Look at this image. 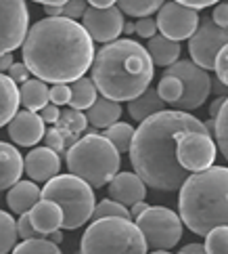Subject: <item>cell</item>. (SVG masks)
Here are the masks:
<instances>
[{
	"instance_id": "34",
	"label": "cell",
	"mask_w": 228,
	"mask_h": 254,
	"mask_svg": "<svg viewBox=\"0 0 228 254\" xmlns=\"http://www.w3.org/2000/svg\"><path fill=\"white\" fill-rule=\"evenodd\" d=\"M11 254H63L57 244L48 242L46 238L40 240H27V242H19L17 246L11 250Z\"/></svg>"
},
{
	"instance_id": "48",
	"label": "cell",
	"mask_w": 228,
	"mask_h": 254,
	"mask_svg": "<svg viewBox=\"0 0 228 254\" xmlns=\"http://www.w3.org/2000/svg\"><path fill=\"white\" fill-rule=\"evenodd\" d=\"M13 53H6V55H0V74H4V71L13 65Z\"/></svg>"
},
{
	"instance_id": "24",
	"label": "cell",
	"mask_w": 228,
	"mask_h": 254,
	"mask_svg": "<svg viewBox=\"0 0 228 254\" xmlns=\"http://www.w3.org/2000/svg\"><path fill=\"white\" fill-rule=\"evenodd\" d=\"M19 105L25 107V112L38 114L42 107L48 105V84L38 78H30L19 88Z\"/></svg>"
},
{
	"instance_id": "10",
	"label": "cell",
	"mask_w": 228,
	"mask_h": 254,
	"mask_svg": "<svg viewBox=\"0 0 228 254\" xmlns=\"http://www.w3.org/2000/svg\"><path fill=\"white\" fill-rule=\"evenodd\" d=\"M228 47V30L218 28L212 17H201L195 34L188 38L190 61L201 69H214L218 53Z\"/></svg>"
},
{
	"instance_id": "14",
	"label": "cell",
	"mask_w": 228,
	"mask_h": 254,
	"mask_svg": "<svg viewBox=\"0 0 228 254\" xmlns=\"http://www.w3.org/2000/svg\"><path fill=\"white\" fill-rule=\"evenodd\" d=\"M124 15L117 6L109 8H92L88 6L84 15H82V28L90 36L92 42H113L120 38V34L124 32Z\"/></svg>"
},
{
	"instance_id": "37",
	"label": "cell",
	"mask_w": 228,
	"mask_h": 254,
	"mask_svg": "<svg viewBox=\"0 0 228 254\" xmlns=\"http://www.w3.org/2000/svg\"><path fill=\"white\" fill-rule=\"evenodd\" d=\"M48 103L52 105H67L69 103V84H52L48 88Z\"/></svg>"
},
{
	"instance_id": "51",
	"label": "cell",
	"mask_w": 228,
	"mask_h": 254,
	"mask_svg": "<svg viewBox=\"0 0 228 254\" xmlns=\"http://www.w3.org/2000/svg\"><path fill=\"white\" fill-rule=\"evenodd\" d=\"M46 240H48V242H52V244H57V246H59V244L63 242V231H61V229H57V231L48 233V235H46Z\"/></svg>"
},
{
	"instance_id": "21",
	"label": "cell",
	"mask_w": 228,
	"mask_h": 254,
	"mask_svg": "<svg viewBox=\"0 0 228 254\" xmlns=\"http://www.w3.org/2000/svg\"><path fill=\"white\" fill-rule=\"evenodd\" d=\"M144 49H147L153 65H161V67H170L172 63H176L182 53L180 42L170 40L161 34H155L153 38H149V44Z\"/></svg>"
},
{
	"instance_id": "50",
	"label": "cell",
	"mask_w": 228,
	"mask_h": 254,
	"mask_svg": "<svg viewBox=\"0 0 228 254\" xmlns=\"http://www.w3.org/2000/svg\"><path fill=\"white\" fill-rule=\"evenodd\" d=\"M86 2H90L92 8H109V6H115L117 0H86Z\"/></svg>"
},
{
	"instance_id": "52",
	"label": "cell",
	"mask_w": 228,
	"mask_h": 254,
	"mask_svg": "<svg viewBox=\"0 0 228 254\" xmlns=\"http://www.w3.org/2000/svg\"><path fill=\"white\" fill-rule=\"evenodd\" d=\"M34 2H40L44 6H61V4H65L67 0H34Z\"/></svg>"
},
{
	"instance_id": "36",
	"label": "cell",
	"mask_w": 228,
	"mask_h": 254,
	"mask_svg": "<svg viewBox=\"0 0 228 254\" xmlns=\"http://www.w3.org/2000/svg\"><path fill=\"white\" fill-rule=\"evenodd\" d=\"M15 227H17V238H21V242H27V240H40V238H42V235L32 227L30 219H27V212L19 216V221H15Z\"/></svg>"
},
{
	"instance_id": "32",
	"label": "cell",
	"mask_w": 228,
	"mask_h": 254,
	"mask_svg": "<svg viewBox=\"0 0 228 254\" xmlns=\"http://www.w3.org/2000/svg\"><path fill=\"white\" fill-rule=\"evenodd\" d=\"M92 221H98V219H126V221H132L130 212L128 208L113 202V199H101L98 204H94V210H92Z\"/></svg>"
},
{
	"instance_id": "22",
	"label": "cell",
	"mask_w": 228,
	"mask_h": 254,
	"mask_svg": "<svg viewBox=\"0 0 228 254\" xmlns=\"http://www.w3.org/2000/svg\"><path fill=\"white\" fill-rule=\"evenodd\" d=\"M122 107L120 103L109 101L105 97H96V101L86 110V122L94 128H109L111 124L120 122Z\"/></svg>"
},
{
	"instance_id": "43",
	"label": "cell",
	"mask_w": 228,
	"mask_h": 254,
	"mask_svg": "<svg viewBox=\"0 0 228 254\" xmlns=\"http://www.w3.org/2000/svg\"><path fill=\"white\" fill-rule=\"evenodd\" d=\"M40 120L44 122V124H57V120H59V116H61V110L57 105H52V103H48L46 107H42L40 110Z\"/></svg>"
},
{
	"instance_id": "1",
	"label": "cell",
	"mask_w": 228,
	"mask_h": 254,
	"mask_svg": "<svg viewBox=\"0 0 228 254\" xmlns=\"http://www.w3.org/2000/svg\"><path fill=\"white\" fill-rule=\"evenodd\" d=\"M184 132H205L203 122L178 110H163L134 130L128 156L134 175L155 191H178L188 172L176 160V143ZM207 134V132H205Z\"/></svg>"
},
{
	"instance_id": "4",
	"label": "cell",
	"mask_w": 228,
	"mask_h": 254,
	"mask_svg": "<svg viewBox=\"0 0 228 254\" xmlns=\"http://www.w3.org/2000/svg\"><path fill=\"white\" fill-rule=\"evenodd\" d=\"M178 216L195 235H205L228 221V170L212 166L193 172L180 185Z\"/></svg>"
},
{
	"instance_id": "31",
	"label": "cell",
	"mask_w": 228,
	"mask_h": 254,
	"mask_svg": "<svg viewBox=\"0 0 228 254\" xmlns=\"http://www.w3.org/2000/svg\"><path fill=\"white\" fill-rule=\"evenodd\" d=\"M15 246H17L15 219L8 212L0 210V254H11Z\"/></svg>"
},
{
	"instance_id": "27",
	"label": "cell",
	"mask_w": 228,
	"mask_h": 254,
	"mask_svg": "<svg viewBox=\"0 0 228 254\" xmlns=\"http://www.w3.org/2000/svg\"><path fill=\"white\" fill-rule=\"evenodd\" d=\"M96 97H98V93L90 78L82 76V78L74 80V82H69V103L67 105L71 110H76V112L88 110V107L96 101Z\"/></svg>"
},
{
	"instance_id": "5",
	"label": "cell",
	"mask_w": 228,
	"mask_h": 254,
	"mask_svg": "<svg viewBox=\"0 0 228 254\" xmlns=\"http://www.w3.org/2000/svg\"><path fill=\"white\" fill-rule=\"evenodd\" d=\"M69 175L82 179L92 189H101L120 172L122 158L101 132L84 134L65 151Z\"/></svg>"
},
{
	"instance_id": "26",
	"label": "cell",
	"mask_w": 228,
	"mask_h": 254,
	"mask_svg": "<svg viewBox=\"0 0 228 254\" xmlns=\"http://www.w3.org/2000/svg\"><path fill=\"white\" fill-rule=\"evenodd\" d=\"M54 128L61 132V137H63V141H65V145H69V147H71V145L80 139V134L88 128V122H86V116L82 112L65 110V112H61Z\"/></svg>"
},
{
	"instance_id": "17",
	"label": "cell",
	"mask_w": 228,
	"mask_h": 254,
	"mask_svg": "<svg viewBox=\"0 0 228 254\" xmlns=\"http://www.w3.org/2000/svg\"><path fill=\"white\" fill-rule=\"evenodd\" d=\"M109 187V199L122 204V206H134L144 202L147 197V185L134 175V172H117V175L107 183Z\"/></svg>"
},
{
	"instance_id": "19",
	"label": "cell",
	"mask_w": 228,
	"mask_h": 254,
	"mask_svg": "<svg viewBox=\"0 0 228 254\" xmlns=\"http://www.w3.org/2000/svg\"><path fill=\"white\" fill-rule=\"evenodd\" d=\"M23 175V156L11 143L0 141V191L11 189Z\"/></svg>"
},
{
	"instance_id": "7",
	"label": "cell",
	"mask_w": 228,
	"mask_h": 254,
	"mask_svg": "<svg viewBox=\"0 0 228 254\" xmlns=\"http://www.w3.org/2000/svg\"><path fill=\"white\" fill-rule=\"evenodd\" d=\"M40 199H50L63 212L61 229L74 231L90 221L94 210V191L82 179L74 175H57L44 183L40 189Z\"/></svg>"
},
{
	"instance_id": "15",
	"label": "cell",
	"mask_w": 228,
	"mask_h": 254,
	"mask_svg": "<svg viewBox=\"0 0 228 254\" xmlns=\"http://www.w3.org/2000/svg\"><path fill=\"white\" fill-rule=\"evenodd\" d=\"M61 170V156L48 147H34L23 158V172L34 183H46Z\"/></svg>"
},
{
	"instance_id": "3",
	"label": "cell",
	"mask_w": 228,
	"mask_h": 254,
	"mask_svg": "<svg viewBox=\"0 0 228 254\" xmlns=\"http://www.w3.org/2000/svg\"><path fill=\"white\" fill-rule=\"evenodd\" d=\"M155 65L140 42L124 38L103 44L90 63V80L109 101H132L153 82Z\"/></svg>"
},
{
	"instance_id": "41",
	"label": "cell",
	"mask_w": 228,
	"mask_h": 254,
	"mask_svg": "<svg viewBox=\"0 0 228 254\" xmlns=\"http://www.w3.org/2000/svg\"><path fill=\"white\" fill-rule=\"evenodd\" d=\"M214 69H216V74H218L216 78L220 80L222 84H226L228 82V47L218 53L216 63H214Z\"/></svg>"
},
{
	"instance_id": "2",
	"label": "cell",
	"mask_w": 228,
	"mask_h": 254,
	"mask_svg": "<svg viewBox=\"0 0 228 254\" xmlns=\"http://www.w3.org/2000/svg\"><path fill=\"white\" fill-rule=\"evenodd\" d=\"M21 51L23 65L34 78L50 84H69L90 69L94 42L78 21L46 17L27 30Z\"/></svg>"
},
{
	"instance_id": "54",
	"label": "cell",
	"mask_w": 228,
	"mask_h": 254,
	"mask_svg": "<svg viewBox=\"0 0 228 254\" xmlns=\"http://www.w3.org/2000/svg\"><path fill=\"white\" fill-rule=\"evenodd\" d=\"M166 254H170V252H166Z\"/></svg>"
},
{
	"instance_id": "16",
	"label": "cell",
	"mask_w": 228,
	"mask_h": 254,
	"mask_svg": "<svg viewBox=\"0 0 228 254\" xmlns=\"http://www.w3.org/2000/svg\"><path fill=\"white\" fill-rule=\"evenodd\" d=\"M6 126H8V137H11V141L15 145H21V147L38 145L44 139V132H46L40 116L34 112H17Z\"/></svg>"
},
{
	"instance_id": "11",
	"label": "cell",
	"mask_w": 228,
	"mask_h": 254,
	"mask_svg": "<svg viewBox=\"0 0 228 254\" xmlns=\"http://www.w3.org/2000/svg\"><path fill=\"white\" fill-rule=\"evenodd\" d=\"M30 30L25 0H0V55L17 51Z\"/></svg>"
},
{
	"instance_id": "49",
	"label": "cell",
	"mask_w": 228,
	"mask_h": 254,
	"mask_svg": "<svg viewBox=\"0 0 228 254\" xmlns=\"http://www.w3.org/2000/svg\"><path fill=\"white\" fill-rule=\"evenodd\" d=\"M147 208H149V204H147V202H138V204L130 206V210H128V212H130L132 219H136V216H140L144 210H147Z\"/></svg>"
},
{
	"instance_id": "6",
	"label": "cell",
	"mask_w": 228,
	"mask_h": 254,
	"mask_svg": "<svg viewBox=\"0 0 228 254\" xmlns=\"http://www.w3.org/2000/svg\"><path fill=\"white\" fill-rule=\"evenodd\" d=\"M138 227L126 219H98L82 235L80 254H147Z\"/></svg>"
},
{
	"instance_id": "13",
	"label": "cell",
	"mask_w": 228,
	"mask_h": 254,
	"mask_svg": "<svg viewBox=\"0 0 228 254\" xmlns=\"http://www.w3.org/2000/svg\"><path fill=\"white\" fill-rule=\"evenodd\" d=\"M199 19L201 17H199V11H195V8H188L184 4L174 2V0H168V2H163L159 6L155 25H157L161 36H166V38L174 42H180L195 34Z\"/></svg>"
},
{
	"instance_id": "28",
	"label": "cell",
	"mask_w": 228,
	"mask_h": 254,
	"mask_svg": "<svg viewBox=\"0 0 228 254\" xmlns=\"http://www.w3.org/2000/svg\"><path fill=\"white\" fill-rule=\"evenodd\" d=\"M103 137L117 149V153H128L132 137H134V128L126 122H115V124L109 126V128H105Z\"/></svg>"
},
{
	"instance_id": "46",
	"label": "cell",
	"mask_w": 228,
	"mask_h": 254,
	"mask_svg": "<svg viewBox=\"0 0 228 254\" xmlns=\"http://www.w3.org/2000/svg\"><path fill=\"white\" fill-rule=\"evenodd\" d=\"M180 254H207L203 250L201 244H186V246L180 248Z\"/></svg>"
},
{
	"instance_id": "55",
	"label": "cell",
	"mask_w": 228,
	"mask_h": 254,
	"mask_svg": "<svg viewBox=\"0 0 228 254\" xmlns=\"http://www.w3.org/2000/svg\"><path fill=\"white\" fill-rule=\"evenodd\" d=\"M76 254H80V252H76Z\"/></svg>"
},
{
	"instance_id": "33",
	"label": "cell",
	"mask_w": 228,
	"mask_h": 254,
	"mask_svg": "<svg viewBox=\"0 0 228 254\" xmlns=\"http://www.w3.org/2000/svg\"><path fill=\"white\" fill-rule=\"evenodd\" d=\"M88 8V2L86 0H67L65 4L61 6H44V13L48 17H63V19H82V15Z\"/></svg>"
},
{
	"instance_id": "47",
	"label": "cell",
	"mask_w": 228,
	"mask_h": 254,
	"mask_svg": "<svg viewBox=\"0 0 228 254\" xmlns=\"http://www.w3.org/2000/svg\"><path fill=\"white\" fill-rule=\"evenodd\" d=\"M226 101H228V97H218L216 101L212 103V107H209V118H212V120L218 116V112H220V107H222Z\"/></svg>"
},
{
	"instance_id": "29",
	"label": "cell",
	"mask_w": 228,
	"mask_h": 254,
	"mask_svg": "<svg viewBox=\"0 0 228 254\" xmlns=\"http://www.w3.org/2000/svg\"><path fill=\"white\" fill-rule=\"evenodd\" d=\"M166 0H117V8L122 11V15H130V17H151L155 11H159V6Z\"/></svg>"
},
{
	"instance_id": "9",
	"label": "cell",
	"mask_w": 228,
	"mask_h": 254,
	"mask_svg": "<svg viewBox=\"0 0 228 254\" xmlns=\"http://www.w3.org/2000/svg\"><path fill=\"white\" fill-rule=\"evenodd\" d=\"M168 74L176 76L178 82L182 86V97L180 101L174 105V110L178 112H193L199 110L209 97V76L205 69H201L199 65H195L193 61L188 59H178L176 63H172L170 67H166Z\"/></svg>"
},
{
	"instance_id": "39",
	"label": "cell",
	"mask_w": 228,
	"mask_h": 254,
	"mask_svg": "<svg viewBox=\"0 0 228 254\" xmlns=\"http://www.w3.org/2000/svg\"><path fill=\"white\" fill-rule=\"evenodd\" d=\"M44 141H46V147L52 149L54 153H59V151L65 153L67 151V145H65V141H63L61 132L57 128H48L46 132H44Z\"/></svg>"
},
{
	"instance_id": "30",
	"label": "cell",
	"mask_w": 228,
	"mask_h": 254,
	"mask_svg": "<svg viewBox=\"0 0 228 254\" xmlns=\"http://www.w3.org/2000/svg\"><path fill=\"white\" fill-rule=\"evenodd\" d=\"M214 143L216 149H220L222 158H228V101L214 118Z\"/></svg>"
},
{
	"instance_id": "40",
	"label": "cell",
	"mask_w": 228,
	"mask_h": 254,
	"mask_svg": "<svg viewBox=\"0 0 228 254\" xmlns=\"http://www.w3.org/2000/svg\"><path fill=\"white\" fill-rule=\"evenodd\" d=\"M134 32L140 36V38H153L157 34V25H155L153 17H140L138 21L134 23Z\"/></svg>"
},
{
	"instance_id": "56",
	"label": "cell",
	"mask_w": 228,
	"mask_h": 254,
	"mask_svg": "<svg viewBox=\"0 0 228 254\" xmlns=\"http://www.w3.org/2000/svg\"><path fill=\"white\" fill-rule=\"evenodd\" d=\"M178 254H180V252H178Z\"/></svg>"
},
{
	"instance_id": "8",
	"label": "cell",
	"mask_w": 228,
	"mask_h": 254,
	"mask_svg": "<svg viewBox=\"0 0 228 254\" xmlns=\"http://www.w3.org/2000/svg\"><path fill=\"white\" fill-rule=\"evenodd\" d=\"M134 225L138 227L147 248L163 252L176 248L184 231L180 216L166 206H149L140 216L134 219Z\"/></svg>"
},
{
	"instance_id": "12",
	"label": "cell",
	"mask_w": 228,
	"mask_h": 254,
	"mask_svg": "<svg viewBox=\"0 0 228 254\" xmlns=\"http://www.w3.org/2000/svg\"><path fill=\"white\" fill-rule=\"evenodd\" d=\"M218 156L214 139L205 132H184L176 143V160L186 172H203L214 166Z\"/></svg>"
},
{
	"instance_id": "38",
	"label": "cell",
	"mask_w": 228,
	"mask_h": 254,
	"mask_svg": "<svg viewBox=\"0 0 228 254\" xmlns=\"http://www.w3.org/2000/svg\"><path fill=\"white\" fill-rule=\"evenodd\" d=\"M6 76L11 78L15 84H23V82H27V80L32 78L30 69L23 65V61H13V65L6 69Z\"/></svg>"
},
{
	"instance_id": "18",
	"label": "cell",
	"mask_w": 228,
	"mask_h": 254,
	"mask_svg": "<svg viewBox=\"0 0 228 254\" xmlns=\"http://www.w3.org/2000/svg\"><path fill=\"white\" fill-rule=\"evenodd\" d=\"M27 219H30L32 227L42 235V238H46L48 233L61 229L63 212L57 204L50 202V199H40V202H36L30 210H27Z\"/></svg>"
},
{
	"instance_id": "42",
	"label": "cell",
	"mask_w": 228,
	"mask_h": 254,
	"mask_svg": "<svg viewBox=\"0 0 228 254\" xmlns=\"http://www.w3.org/2000/svg\"><path fill=\"white\" fill-rule=\"evenodd\" d=\"M212 21L218 25V28H224L228 25V4L224 2V0H220V2L216 4V8L212 11Z\"/></svg>"
},
{
	"instance_id": "20",
	"label": "cell",
	"mask_w": 228,
	"mask_h": 254,
	"mask_svg": "<svg viewBox=\"0 0 228 254\" xmlns=\"http://www.w3.org/2000/svg\"><path fill=\"white\" fill-rule=\"evenodd\" d=\"M36 202H40V187L34 181H17L6 193V204L17 214H25Z\"/></svg>"
},
{
	"instance_id": "53",
	"label": "cell",
	"mask_w": 228,
	"mask_h": 254,
	"mask_svg": "<svg viewBox=\"0 0 228 254\" xmlns=\"http://www.w3.org/2000/svg\"><path fill=\"white\" fill-rule=\"evenodd\" d=\"M124 32L126 34H132L134 32V23H124Z\"/></svg>"
},
{
	"instance_id": "25",
	"label": "cell",
	"mask_w": 228,
	"mask_h": 254,
	"mask_svg": "<svg viewBox=\"0 0 228 254\" xmlns=\"http://www.w3.org/2000/svg\"><path fill=\"white\" fill-rule=\"evenodd\" d=\"M19 112V88L6 74H0V128Z\"/></svg>"
},
{
	"instance_id": "35",
	"label": "cell",
	"mask_w": 228,
	"mask_h": 254,
	"mask_svg": "<svg viewBox=\"0 0 228 254\" xmlns=\"http://www.w3.org/2000/svg\"><path fill=\"white\" fill-rule=\"evenodd\" d=\"M203 250L207 254H228V227L220 225L205 235Z\"/></svg>"
},
{
	"instance_id": "44",
	"label": "cell",
	"mask_w": 228,
	"mask_h": 254,
	"mask_svg": "<svg viewBox=\"0 0 228 254\" xmlns=\"http://www.w3.org/2000/svg\"><path fill=\"white\" fill-rule=\"evenodd\" d=\"M174 2L184 4V6H188V8H195V11H199V8H205V6L218 4L220 0H174Z\"/></svg>"
},
{
	"instance_id": "23",
	"label": "cell",
	"mask_w": 228,
	"mask_h": 254,
	"mask_svg": "<svg viewBox=\"0 0 228 254\" xmlns=\"http://www.w3.org/2000/svg\"><path fill=\"white\" fill-rule=\"evenodd\" d=\"M166 107H168V105L159 99L157 90H155L153 86H149L142 95H138L136 99H132V101H128V112H130L132 120H134V122H138V124L144 122L147 118H151V116H155V114L163 112Z\"/></svg>"
},
{
	"instance_id": "45",
	"label": "cell",
	"mask_w": 228,
	"mask_h": 254,
	"mask_svg": "<svg viewBox=\"0 0 228 254\" xmlns=\"http://www.w3.org/2000/svg\"><path fill=\"white\" fill-rule=\"evenodd\" d=\"M216 95L218 97H228V90H226V84H222L218 78H209V95Z\"/></svg>"
}]
</instances>
